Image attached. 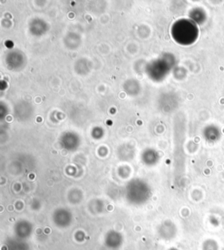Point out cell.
I'll list each match as a JSON object with an SVG mask.
<instances>
[{
	"instance_id": "obj_1",
	"label": "cell",
	"mask_w": 224,
	"mask_h": 250,
	"mask_svg": "<svg viewBox=\"0 0 224 250\" xmlns=\"http://www.w3.org/2000/svg\"><path fill=\"white\" fill-rule=\"evenodd\" d=\"M208 139L211 142H215L221 138L220 129L216 127H211L208 129Z\"/></svg>"
}]
</instances>
